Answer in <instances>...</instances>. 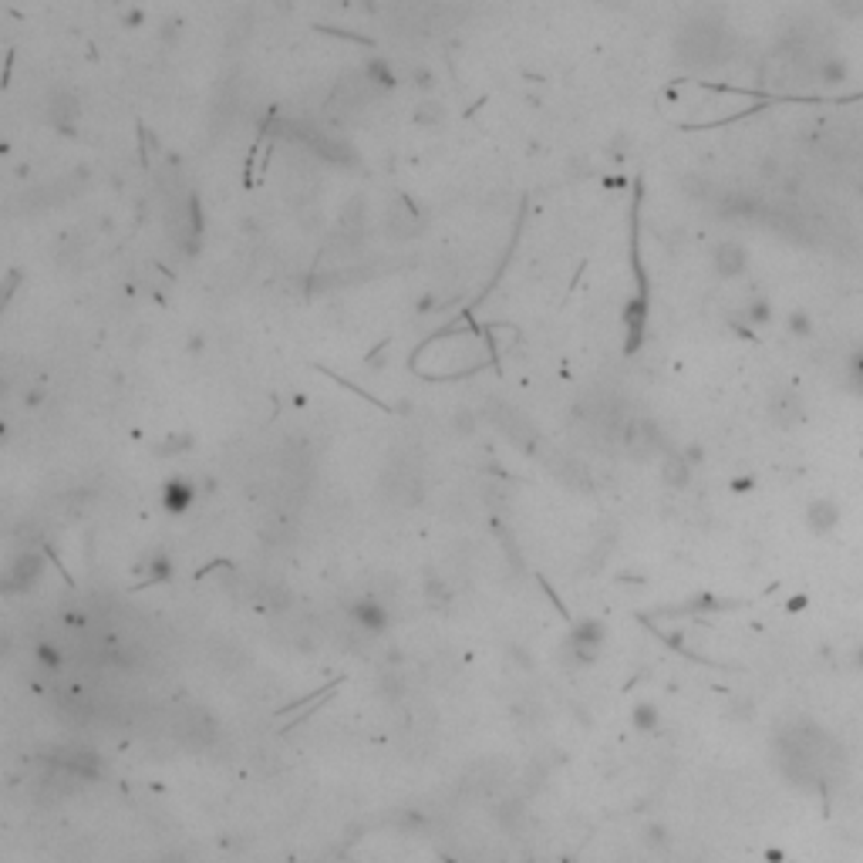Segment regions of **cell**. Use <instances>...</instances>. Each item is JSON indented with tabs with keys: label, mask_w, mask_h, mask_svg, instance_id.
Returning <instances> with one entry per match:
<instances>
[{
	"label": "cell",
	"mask_w": 863,
	"mask_h": 863,
	"mask_svg": "<svg viewBox=\"0 0 863 863\" xmlns=\"http://www.w3.org/2000/svg\"><path fill=\"white\" fill-rule=\"evenodd\" d=\"M418 118H422V122H439V118H442V105H439V101H425Z\"/></svg>",
	"instance_id": "obj_14"
},
{
	"label": "cell",
	"mask_w": 863,
	"mask_h": 863,
	"mask_svg": "<svg viewBox=\"0 0 863 863\" xmlns=\"http://www.w3.org/2000/svg\"><path fill=\"white\" fill-rule=\"evenodd\" d=\"M766 415H769V422H772L776 429H782V432L796 429V425L803 422V415H806L799 391L789 388V385L772 388V391H769V402H766Z\"/></svg>",
	"instance_id": "obj_1"
},
{
	"label": "cell",
	"mask_w": 863,
	"mask_h": 863,
	"mask_svg": "<svg viewBox=\"0 0 863 863\" xmlns=\"http://www.w3.org/2000/svg\"><path fill=\"white\" fill-rule=\"evenodd\" d=\"M682 456H684V462L695 469V466H702V459H705V449L698 446V442H692V446H684L682 449Z\"/></svg>",
	"instance_id": "obj_13"
},
{
	"label": "cell",
	"mask_w": 863,
	"mask_h": 863,
	"mask_svg": "<svg viewBox=\"0 0 863 863\" xmlns=\"http://www.w3.org/2000/svg\"><path fill=\"white\" fill-rule=\"evenodd\" d=\"M711 264L719 270V277H742V274L749 270V250H745L742 243L725 240V243H719L715 253H711Z\"/></svg>",
	"instance_id": "obj_3"
},
{
	"label": "cell",
	"mask_w": 863,
	"mask_h": 863,
	"mask_svg": "<svg viewBox=\"0 0 863 863\" xmlns=\"http://www.w3.org/2000/svg\"><path fill=\"white\" fill-rule=\"evenodd\" d=\"M853 665H857V668L863 671V641L857 644V648H853Z\"/></svg>",
	"instance_id": "obj_16"
},
{
	"label": "cell",
	"mask_w": 863,
	"mask_h": 863,
	"mask_svg": "<svg viewBox=\"0 0 863 863\" xmlns=\"http://www.w3.org/2000/svg\"><path fill=\"white\" fill-rule=\"evenodd\" d=\"M836 17H843V21H860L863 17V0H840V4H833Z\"/></svg>",
	"instance_id": "obj_12"
},
{
	"label": "cell",
	"mask_w": 863,
	"mask_h": 863,
	"mask_svg": "<svg viewBox=\"0 0 863 863\" xmlns=\"http://www.w3.org/2000/svg\"><path fill=\"white\" fill-rule=\"evenodd\" d=\"M162 500H166V506L172 513H179V510H186V506L193 502V486H189V483H169Z\"/></svg>",
	"instance_id": "obj_9"
},
{
	"label": "cell",
	"mask_w": 863,
	"mask_h": 863,
	"mask_svg": "<svg viewBox=\"0 0 863 863\" xmlns=\"http://www.w3.org/2000/svg\"><path fill=\"white\" fill-rule=\"evenodd\" d=\"M772 318H776V310H772V301H769V297H752L749 304H745V320H749L752 327H766V324H772Z\"/></svg>",
	"instance_id": "obj_8"
},
{
	"label": "cell",
	"mask_w": 863,
	"mask_h": 863,
	"mask_svg": "<svg viewBox=\"0 0 863 863\" xmlns=\"http://www.w3.org/2000/svg\"><path fill=\"white\" fill-rule=\"evenodd\" d=\"M803 519H806V529L813 536H830V533H836L840 523H843V506H840L833 496H816V500L806 502Z\"/></svg>",
	"instance_id": "obj_2"
},
{
	"label": "cell",
	"mask_w": 863,
	"mask_h": 863,
	"mask_svg": "<svg viewBox=\"0 0 863 863\" xmlns=\"http://www.w3.org/2000/svg\"><path fill=\"white\" fill-rule=\"evenodd\" d=\"M786 335L796 337V341L816 335V324H813V318H809V310L799 307V310H789V314H786Z\"/></svg>",
	"instance_id": "obj_7"
},
{
	"label": "cell",
	"mask_w": 863,
	"mask_h": 863,
	"mask_svg": "<svg viewBox=\"0 0 863 863\" xmlns=\"http://www.w3.org/2000/svg\"><path fill=\"white\" fill-rule=\"evenodd\" d=\"M351 614H354V621L362 627H368V631H381L385 621H388V617H385V607H381L378 600H358Z\"/></svg>",
	"instance_id": "obj_6"
},
{
	"label": "cell",
	"mask_w": 863,
	"mask_h": 863,
	"mask_svg": "<svg viewBox=\"0 0 863 863\" xmlns=\"http://www.w3.org/2000/svg\"><path fill=\"white\" fill-rule=\"evenodd\" d=\"M850 78V65L843 55H820V61H816V82L820 84H843Z\"/></svg>",
	"instance_id": "obj_5"
},
{
	"label": "cell",
	"mask_w": 863,
	"mask_h": 863,
	"mask_svg": "<svg viewBox=\"0 0 863 863\" xmlns=\"http://www.w3.org/2000/svg\"><path fill=\"white\" fill-rule=\"evenodd\" d=\"M692 475H695V469L684 462L682 452H668V456H665V462H661V479H665V486L688 489L692 486Z\"/></svg>",
	"instance_id": "obj_4"
},
{
	"label": "cell",
	"mask_w": 863,
	"mask_h": 863,
	"mask_svg": "<svg viewBox=\"0 0 863 863\" xmlns=\"http://www.w3.org/2000/svg\"><path fill=\"white\" fill-rule=\"evenodd\" d=\"M763 176H766V179H776V176H780V162H776V159H766V162H763Z\"/></svg>",
	"instance_id": "obj_15"
},
{
	"label": "cell",
	"mask_w": 863,
	"mask_h": 863,
	"mask_svg": "<svg viewBox=\"0 0 863 863\" xmlns=\"http://www.w3.org/2000/svg\"><path fill=\"white\" fill-rule=\"evenodd\" d=\"M634 725H638L641 732H655L658 728V709L651 702H641L638 709H634Z\"/></svg>",
	"instance_id": "obj_11"
},
{
	"label": "cell",
	"mask_w": 863,
	"mask_h": 863,
	"mask_svg": "<svg viewBox=\"0 0 863 863\" xmlns=\"http://www.w3.org/2000/svg\"><path fill=\"white\" fill-rule=\"evenodd\" d=\"M847 378H850V388L857 391L863 398V344H857V348L850 351L847 358Z\"/></svg>",
	"instance_id": "obj_10"
}]
</instances>
